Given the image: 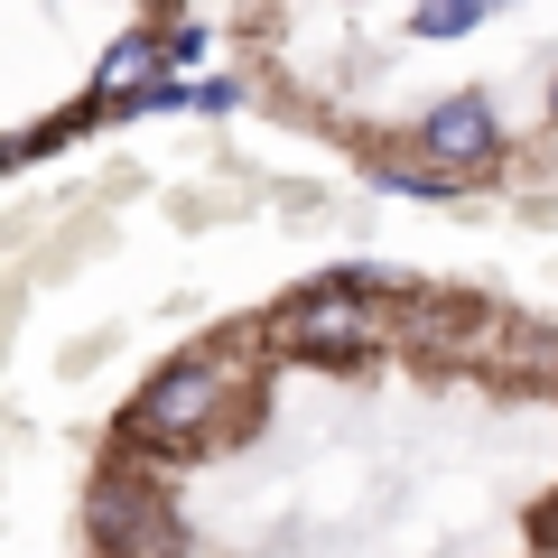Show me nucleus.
Returning <instances> with one entry per match:
<instances>
[{
    "mask_svg": "<svg viewBox=\"0 0 558 558\" xmlns=\"http://www.w3.org/2000/svg\"><path fill=\"white\" fill-rule=\"evenodd\" d=\"M233 391H242L233 354H215V344H205V354H178V363H159V373L140 381L121 438H131V457H196V447L223 428Z\"/></svg>",
    "mask_w": 558,
    "mask_h": 558,
    "instance_id": "obj_1",
    "label": "nucleus"
},
{
    "mask_svg": "<svg viewBox=\"0 0 558 558\" xmlns=\"http://www.w3.org/2000/svg\"><path fill=\"white\" fill-rule=\"evenodd\" d=\"M84 531H94V558H186L178 494L149 465H102L94 502H84Z\"/></svg>",
    "mask_w": 558,
    "mask_h": 558,
    "instance_id": "obj_2",
    "label": "nucleus"
},
{
    "mask_svg": "<svg viewBox=\"0 0 558 558\" xmlns=\"http://www.w3.org/2000/svg\"><path fill=\"white\" fill-rule=\"evenodd\" d=\"M260 336H270L289 363H336V373H354V363H373L381 317H373L363 299H317V289H299V299L279 307Z\"/></svg>",
    "mask_w": 558,
    "mask_h": 558,
    "instance_id": "obj_3",
    "label": "nucleus"
},
{
    "mask_svg": "<svg viewBox=\"0 0 558 558\" xmlns=\"http://www.w3.org/2000/svg\"><path fill=\"white\" fill-rule=\"evenodd\" d=\"M410 149L428 168H447L457 186H484L502 168V149H512V131H502V112L484 94H447V102H428V112L410 121Z\"/></svg>",
    "mask_w": 558,
    "mask_h": 558,
    "instance_id": "obj_4",
    "label": "nucleus"
},
{
    "mask_svg": "<svg viewBox=\"0 0 558 558\" xmlns=\"http://www.w3.org/2000/svg\"><path fill=\"white\" fill-rule=\"evenodd\" d=\"M363 178H373V186H400V196H428V205H457V196H475V186H457L447 168H428V159L410 149V140H400V149H363Z\"/></svg>",
    "mask_w": 558,
    "mask_h": 558,
    "instance_id": "obj_5",
    "label": "nucleus"
},
{
    "mask_svg": "<svg viewBox=\"0 0 558 558\" xmlns=\"http://www.w3.org/2000/svg\"><path fill=\"white\" fill-rule=\"evenodd\" d=\"M484 10L475 0H447V10H410V38H475Z\"/></svg>",
    "mask_w": 558,
    "mask_h": 558,
    "instance_id": "obj_6",
    "label": "nucleus"
},
{
    "mask_svg": "<svg viewBox=\"0 0 558 558\" xmlns=\"http://www.w3.org/2000/svg\"><path fill=\"white\" fill-rule=\"evenodd\" d=\"M549 131H558V75H549Z\"/></svg>",
    "mask_w": 558,
    "mask_h": 558,
    "instance_id": "obj_7",
    "label": "nucleus"
}]
</instances>
